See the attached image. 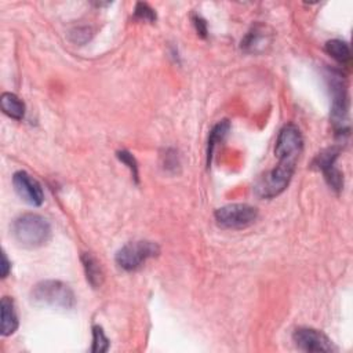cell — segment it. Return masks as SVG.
Listing matches in <instances>:
<instances>
[{
  "label": "cell",
  "mask_w": 353,
  "mask_h": 353,
  "mask_svg": "<svg viewBox=\"0 0 353 353\" xmlns=\"http://www.w3.org/2000/svg\"><path fill=\"white\" fill-rule=\"evenodd\" d=\"M14 240L25 248H37L44 245L51 237L50 222L34 212L22 214L11 225Z\"/></svg>",
  "instance_id": "6da1fadb"
},
{
  "label": "cell",
  "mask_w": 353,
  "mask_h": 353,
  "mask_svg": "<svg viewBox=\"0 0 353 353\" xmlns=\"http://www.w3.org/2000/svg\"><path fill=\"white\" fill-rule=\"evenodd\" d=\"M30 299L37 306L58 309H72L76 305L73 290L59 280H44L37 283L30 292Z\"/></svg>",
  "instance_id": "7a4b0ae2"
},
{
  "label": "cell",
  "mask_w": 353,
  "mask_h": 353,
  "mask_svg": "<svg viewBox=\"0 0 353 353\" xmlns=\"http://www.w3.org/2000/svg\"><path fill=\"white\" fill-rule=\"evenodd\" d=\"M160 254V248L154 241L149 240H137L130 241L124 244L117 252H116V263L127 270H138L145 265V262L150 258H154Z\"/></svg>",
  "instance_id": "3957f363"
},
{
  "label": "cell",
  "mask_w": 353,
  "mask_h": 353,
  "mask_svg": "<svg viewBox=\"0 0 353 353\" xmlns=\"http://www.w3.org/2000/svg\"><path fill=\"white\" fill-rule=\"evenodd\" d=\"M295 161H279L277 165L265 174L254 186L256 196L261 199L279 196L288 186L295 171Z\"/></svg>",
  "instance_id": "277c9868"
},
{
  "label": "cell",
  "mask_w": 353,
  "mask_h": 353,
  "mask_svg": "<svg viewBox=\"0 0 353 353\" xmlns=\"http://www.w3.org/2000/svg\"><path fill=\"white\" fill-rule=\"evenodd\" d=\"M215 221L223 229H244L258 218V210L245 203H233L215 211Z\"/></svg>",
  "instance_id": "5b68a950"
},
{
  "label": "cell",
  "mask_w": 353,
  "mask_h": 353,
  "mask_svg": "<svg viewBox=\"0 0 353 353\" xmlns=\"http://www.w3.org/2000/svg\"><path fill=\"white\" fill-rule=\"evenodd\" d=\"M303 149V138L295 124H285L277 137L274 154L279 161H295Z\"/></svg>",
  "instance_id": "8992f818"
},
{
  "label": "cell",
  "mask_w": 353,
  "mask_h": 353,
  "mask_svg": "<svg viewBox=\"0 0 353 353\" xmlns=\"http://www.w3.org/2000/svg\"><path fill=\"white\" fill-rule=\"evenodd\" d=\"M292 339L295 345L305 352H334L335 347L330 338L321 331L310 327H299L294 331Z\"/></svg>",
  "instance_id": "52a82bcc"
},
{
  "label": "cell",
  "mask_w": 353,
  "mask_h": 353,
  "mask_svg": "<svg viewBox=\"0 0 353 353\" xmlns=\"http://www.w3.org/2000/svg\"><path fill=\"white\" fill-rule=\"evenodd\" d=\"M12 185L17 194L28 204L39 207L44 201L41 185L26 171H17L12 175Z\"/></svg>",
  "instance_id": "ba28073f"
},
{
  "label": "cell",
  "mask_w": 353,
  "mask_h": 353,
  "mask_svg": "<svg viewBox=\"0 0 353 353\" xmlns=\"http://www.w3.org/2000/svg\"><path fill=\"white\" fill-rule=\"evenodd\" d=\"M338 154H339L338 148H330V149H325L324 152L319 153L314 160V165H317V168L323 171L325 181L335 190H341L343 186V178H342L341 172L334 165Z\"/></svg>",
  "instance_id": "9c48e42d"
},
{
  "label": "cell",
  "mask_w": 353,
  "mask_h": 353,
  "mask_svg": "<svg viewBox=\"0 0 353 353\" xmlns=\"http://www.w3.org/2000/svg\"><path fill=\"white\" fill-rule=\"evenodd\" d=\"M272 43V32L263 25L254 26L241 40V48L247 52H262Z\"/></svg>",
  "instance_id": "30bf717a"
},
{
  "label": "cell",
  "mask_w": 353,
  "mask_h": 353,
  "mask_svg": "<svg viewBox=\"0 0 353 353\" xmlns=\"http://www.w3.org/2000/svg\"><path fill=\"white\" fill-rule=\"evenodd\" d=\"M1 312V335L8 336L18 328V316L15 312L14 301L10 296H3L0 301Z\"/></svg>",
  "instance_id": "8fae6325"
},
{
  "label": "cell",
  "mask_w": 353,
  "mask_h": 353,
  "mask_svg": "<svg viewBox=\"0 0 353 353\" xmlns=\"http://www.w3.org/2000/svg\"><path fill=\"white\" fill-rule=\"evenodd\" d=\"M0 108L4 114L14 120H22L25 116V103L12 92H3L0 97Z\"/></svg>",
  "instance_id": "7c38bea8"
},
{
  "label": "cell",
  "mask_w": 353,
  "mask_h": 353,
  "mask_svg": "<svg viewBox=\"0 0 353 353\" xmlns=\"http://www.w3.org/2000/svg\"><path fill=\"white\" fill-rule=\"evenodd\" d=\"M81 262L85 272V279L91 284V287L94 288L101 287L103 283V272L99 262L91 254H87V252L81 255Z\"/></svg>",
  "instance_id": "4fadbf2b"
},
{
  "label": "cell",
  "mask_w": 353,
  "mask_h": 353,
  "mask_svg": "<svg viewBox=\"0 0 353 353\" xmlns=\"http://www.w3.org/2000/svg\"><path fill=\"white\" fill-rule=\"evenodd\" d=\"M325 51L339 63H349L352 59L349 44L339 39H332L325 43Z\"/></svg>",
  "instance_id": "5bb4252c"
},
{
  "label": "cell",
  "mask_w": 353,
  "mask_h": 353,
  "mask_svg": "<svg viewBox=\"0 0 353 353\" xmlns=\"http://www.w3.org/2000/svg\"><path fill=\"white\" fill-rule=\"evenodd\" d=\"M229 130H230V123H229V120H221V121L216 123V124L214 125V128L211 130L210 137H208V146H207V164H208V165H210V163H211L215 145H216L218 142L223 141V138L228 135Z\"/></svg>",
  "instance_id": "9a60e30c"
},
{
  "label": "cell",
  "mask_w": 353,
  "mask_h": 353,
  "mask_svg": "<svg viewBox=\"0 0 353 353\" xmlns=\"http://www.w3.org/2000/svg\"><path fill=\"white\" fill-rule=\"evenodd\" d=\"M109 349V339L106 338L102 327L94 325L92 327V352H106Z\"/></svg>",
  "instance_id": "2e32d148"
},
{
  "label": "cell",
  "mask_w": 353,
  "mask_h": 353,
  "mask_svg": "<svg viewBox=\"0 0 353 353\" xmlns=\"http://www.w3.org/2000/svg\"><path fill=\"white\" fill-rule=\"evenodd\" d=\"M135 17L142 19V21H148V22H154L156 21V12L152 7H149V4L146 3H138L135 6Z\"/></svg>",
  "instance_id": "e0dca14e"
},
{
  "label": "cell",
  "mask_w": 353,
  "mask_h": 353,
  "mask_svg": "<svg viewBox=\"0 0 353 353\" xmlns=\"http://www.w3.org/2000/svg\"><path fill=\"white\" fill-rule=\"evenodd\" d=\"M117 159L131 170L132 176L138 181V164H137V160L134 159V156L127 150H119Z\"/></svg>",
  "instance_id": "ac0fdd59"
},
{
  "label": "cell",
  "mask_w": 353,
  "mask_h": 353,
  "mask_svg": "<svg viewBox=\"0 0 353 353\" xmlns=\"http://www.w3.org/2000/svg\"><path fill=\"white\" fill-rule=\"evenodd\" d=\"M11 272V262L8 261L6 252H1V279H6Z\"/></svg>",
  "instance_id": "d6986e66"
},
{
  "label": "cell",
  "mask_w": 353,
  "mask_h": 353,
  "mask_svg": "<svg viewBox=\"0 0 353 353\" xmlns=\"http://www.w3.org/2000/svg\"><path fill=\"white\" fill-rule=\"evenodd\" d=\"M193 21H194V25H196L197 32H199L201 36H205V33H207L205 21H204V19H201L200 17H194V18H193Z\"/></svg>",
  "instance_id": "ffe728a7"
}]
</instances>
